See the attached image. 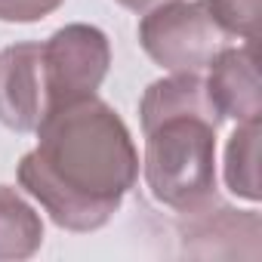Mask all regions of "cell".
<instances>
[{
	"instance_id": "obj_9",
	"label": "cell",
	"mask_w": 262,
	"mask_h": 262,
	"mask_svg": "<svg viewBox=\"0 0 262 262\" xmlns=\"http://www.w3.org/2000/svg\"><path fill=\"white\" fill-rule=\"evenodd\" d=\"M213 22L228 37H244L247 43L256 40V22H259V0H204Z\"/></svg>"
},
{
	"instance_id": "obj_5",
	"label": "cell",
	"mask_w": 262,
	"mask_h": 262,
	"mask_svg": "<svg viewBox=\"0 0 262 262\" xmlns=\"http://www.w3.org/2000/svg\"><path fill=\"white\" fill-rule=\"evenodd\" d=\"M50 111L43 47L16 43L0 53V123L16 133H34Z\"/></svg>"
},
{
	"instance_id": "obj_1",
	"label": "cell",
	"mask_w": 262,
	"mask_h": 262,
	"mask_svg": "<svg viewBox=\"0 0 262 262\" xmlns=\"http://www.w3.org/2000/svg\"><path fill=\"white\" fill-rule=\"evenodd\" d=\"M37 148L19 164V185L65 231H96L111 222L136 188L139 151L120 114L99 96L50 108Z\"/></svg>"
},
{
	"instance_id": "obj_8",
	"label": "cell",
	"mask_w": 262,
	"mask_h": 262,
	"mask_svg": "<svg viewBox=\"0 0 262 262\" xmlns=\"http://www.w3.org/2000/svg\"><path fill=\"white\" fill-rule=\"evenodd\" d=\"M259 120L237 123L225 148V185L244 201H259Z\"/></svg>"
},
{
	"instance_id": "obj_10",
	"label": "cell",
	"mask_w": 262,
	"mask_h": 262,
	"mask_svg": "<svg viewBox=\"0 0 262 262\" xmlns=\"http://www.w3.org/2000/svg\"><path fill=\"white\" fill-rule=\"evenodd\" d=\"M62 4L65 0H0V22H40Z\"/></svg>"
},
{
	"instance_id": "obj_6",
	"label": "cell",
	"mask_w": 262,
	"mask_h": 262,
	"mask_svg": "<svg viewBox=\"0 0 262 262\" xmlns=\"http://www.w3.org/2000/svg\"><path fill=\"white\" fill-rule=\"evenodd\" d=\"M210 102L216 105L219 117H231L237 123L259 120L262 114V90L259 71L253 59V43L244 47H222L210 62V77L204 80Z\"/></svg>"
},
{
	"instance_id": "obj_11",
	"label": "cell",
	"mask_w": 262,
	"mask_h": 262,
	"mask_svg": "<svg viewBox=\"0 0 262 262\" xmlns=\"http://www.w3.org/2000/svg\"><path fill=\"white\" fill-rule=\"evenodd\" d=\"M117 4L142 16V13H148V10H155V7H161V4H170V0H117Z\"/></svg>"
},
{
	"instance_id": "obj_4",
	"label": "cell",
	"mask_w": 262,
	"mask_h": 262,
	"mask_svg": "<svg viewBox=\"0 0 262 262\" xmlns=\"http://www.w3.org/2000/svg\"><path fill=\"white\" fill-rule=\"evenodd\" d=\"M40 47H43V77H47L50 108L96 96L111 65V47L99 28L74 22L59 28Z\"/></svg>"
},
{
	"instance_id": "obj_3",
	"label": "cell",
	"mask_w": 262,
	"mask_h": 262,
	"mask_svg": "<svg viewBox=\"0 0 262 262\" xmlns=\"http://www.w3.org/2000/svg\"><path fill=\"white\" fill-rule=\"evenodd\" d=\"M225 37L204 0H170L142 13L139 22L142 50L173 74H201L210 68Z\"/></svg>"
},
{
	"instance_id": "obj_2",
	"label": "cell",
	"mask_w": 262,
	"mask_h": 262,
	"mask_svg": "<svg viewBox=\"0 0 262 262\" xmlns=\"http://www.w3.org/2000/svg\"><path fill=\"white\" fill-rule=\"evenodd\" d=\"M142 173L158 204L188 216L216 204V129L222 123L201 74L155 80L142 102Z\"/></svg>"
},
{
	"instance_id": "obj_7",
	"label": "cell",
	"mask_w": 262,
	"mask_h": 262,
	"mask_svg": "<svg viewBox=\"0 0 262 262\" xmlns=\"http://www.w3.org/2000/svg\"><path fill=\"white\" fill-rule=\"evenodd\" d=\"M43 244L40 213L10 185H0V262L31 259Z\"/></svg>"
}]
</instances>
